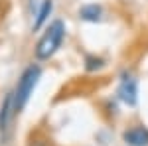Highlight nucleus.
Returning <instances> with one entry per match:
<instances>
[{
  "label": "nucleus",
  "instance_id": "1",
  "mask_svg": "<svg viewBox=\"0 0 148 146\" xmlns=\"http://www.w3.org/2000/svg\"><path fill=\"white\" fill-rule=\"evenodd\" d=\"M65 36H67V26L63 20H51L44 28V32L40 36V40L34 45V57L36 61H49L51 57L56 56L57 51L61 49V45L65 42Z\"/></svg>",
  "mask_w": 148,
  "mask_h": 146
},
{
  "label": "nucleus",
  "instance_id": "2",
  "mask_svg": "<svg viewBox=\"0 0 148 146\" xmlns=\"http://www.w3.org/2000/svg\"><path fill=\"white\" fill-rule=\"evenodd\" d=\"M42 73H44V69L40 65V61L26 65L24 71L20 73V79L16 81V87L12 91V93H14V107H16V112H18V114H20V112L26 109V105L30 103L36 87H38V83H40V79H42Z\"/></svg>",
  "mask_w": 148,
  "mask_h": 146
},
{
  "label": "nucleus",
  "instance_id": "3",
  "mask_svg": "<svg viewBox=\"0 0 148 146\" xmlns=\"http://www.w3.org/2000/svg\"><path fill=\"white\" fill-rule=\"evenodd\" d=\"M138 77L130 69H123L116 85V99L126 107H136L138 103Z\"/></svg>",
  "mask_w": 148,
  "mask_h": 146
},
{
  "label": "nucleus",
  "instance_id": "4",
  "mask_svg": "<svg viewBox=\"0 0 148 146\" xmlns=\"http://www.w3.org/2000/svg\"><path fill=\"white\" fill-rule=\"evenodd\" d=\"M16 117H18V112L14 107V93L8 91L0 103V140L4 144H8V140L12 136V126H14Z\"/></svg>",
  "mask_w": 148,
  "mask_h": 146
},
{
  "label": "nucleus",
  "instance_id": "5",
  "mask_svg": "<svg viewBox=\"0 0 148 146\" xmlns=\"http://www.w3.org/2000/svg\"><path fill=\"white\" fill-rule=\"evenodd\" d=\"M123 142L126 146H148V126L132 124L123 130Z\"/></svg>",
  "mask_w": 148,
  "mask_h": 146
},
{
  "label": "nucleus",
  "instance_id": "6",
  "mask_svg": "<svg viewBox=\"0 0 148 146\" xmlns=\"http://www.w3.org/2000/svg\"><path fill=\"white\" fill-rule=\"evenodd\" d=\"M51 12H53V0H42L40 6H38V10L34 12V24H32L34 32H40V30L46 28L47 22H49Z\"/></svg>",
  "mask_w": 148,
  "mask_h": 146
},
{
  "label": "nucleus",
  "instance_id": "7",
  "mask_svg": "<svg viewBox=\"0 0 148 146\" xmlns=\"http://www.w3.org/2000/svg\"><path fill=\"white\" fill-rule=\"evenodd\" d=\"M79 20L83 22H89V24H97L103 20V16H105V8H103L101 4H97V2H89V4H83L79 8Z\"/></svg>",
  "mask_w": 148,
  "mask_h": 146
},
{
  "label": "nucleus",
  "instance_id": "8",
  "mask_svg": "<svg viewBox=\"0 0 148 146\" xmlns=\"http://www.w3.org/2000/svg\"><path fill=\"white\" fill-rule=\"evenodd\" d=\"M83 67L87 73H97L105 67V57L97 56V53H87L83 57Z\"/></svg>",
  "mask_w": 148,
  "mask_h": 146
},
{
  "label": "nucleus",
  "instance_id": "9",
  "mask_svg": "<svg viewBox=\"0 0 148 146\" xmlns=\"http://www.w3.org/2000/svg\"><path fill=\"white\" fill-rule=\"evenodd\" d=\"M28 146H51V144H49V140H47L46 136H34L28 142Z\"/></svg>",
  "mask_w": 148,
  "mask_h": 146
}]
</instances>
